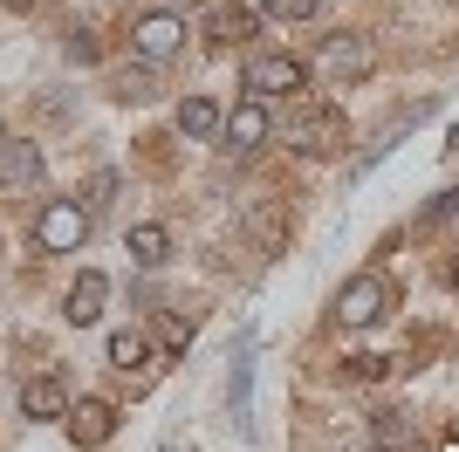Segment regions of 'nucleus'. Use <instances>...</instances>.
<instances>
[{"mask_svg": "<svg viewBox=\"0 0 459 452\" xmlns=\"http://www.w3.org/2000/svg\"><path fill=\"white\" fill-rule=\"evenodd\" d=\"M220 131H227V117H220L212 96H186V103H178V137L206 144V137H220Z\"/></svg>", "mask_w": 459, "mask_h": 452, "instance_id": "nucleus-11", "label": "nucleus"}, {"mask_svg": "<svg viewBox=\"0 0 459 452\" xmlns=\"http://www.w3.org/2000/svg\"><path fill=\"white\" fill-rule=\"evenodd\" d=\"M247 90H254V103L302 96V90H308V62H295V56H254V62H247Z\"/></svg>", "mask_w": 459, "mask_h": 452, "instance_id": "nucleus-4", "label": "nucleus"}, {"mask_svg": "<svg viewBox=\"0 0 459 452\" xmlns=\"http://www.w3.org/2000/svg\"><path fill=\"white\" fill-rule=\"evenodd\" d=\"M158 336L172 343V350H186V343H192V322H178V316H165V329H158Z\"/></svg>", "mask_w": 459, "mask_h": 452, "instance_id": "nucleus-18", "label": "nucleus"}, {"mask_svg": "<svg viewBox=\"0 0 459 452\" xmlns=\"http://www.w3.org/2000/svg\"><path fill=\"white\" fill-rule=\"evenodd\" d=\"M165 254H172V233H165V226H152V220L131 226V261H137V267H158Z\"/></svg>", "mask_w": 459, "mask_h": 452, "instance_id": "nucleus-15", "label": "nucleus"}, {"mask_svg": "<svg viewBox=\"0 0 459 452\" xmlns=\"http://www.w3.org/2000/svg\"><path fill=\"white\" fill-rule=\"evenodd\" d=\"M377 452H439L432 439L419 432V418H404V412H377Z\"/></svg>", "mask_w": 459, "mask_h": 452, "instance_id": "nucleus-9", "label": "nucleus"}, {"mask_svg": "<svg viewBox=\"0 0 459 452\" xmlns=\"http://www.w3.org/2000/svg\"><path fill=\"white\" fill-rule=\"evenodd\" d=\"M288 144L308 151V158H323V151L343 144V117L329 110V103H316V96H295V117H288Z\"/></svg>", "mask_w": 459, "mask_h": 452, "instance_id": "nucleus-1", "label": "nucleus"}, {"mask_svg": "<svg viewBox=\"0 0 459 452\" xmlns=\"http://www.w3.org/2000/svg\"><path fill=\"white\" fill-rule=\"evenodd\" d=\"M254 28H261V7H212V14H206L212 41H247Z\"/></svg>", "mask_w": 459, "mask_h": 452, "instance_id": "nucleus-14", "label": "nucleus"}, {"mask_svg": "<svg viewBox=\"0 0 459 452\" xmlns=\"http://www.w3.org/2000/svg\"><path fill=\"white\" fill-rule=\"evenodd\" d=\"M35 186H41V151L28 137H0V192L21 199V192H35Z\"/></svg>", "mask_w": 459, "mask_h": 452, "instance_id": "nucleus-7", "label": "nucleus"}, {"mask_svg": "<svg viewBox=\"0 0 459 452\" xmlns=\"http://www.w3.org/2000/svg\"><path fill=\"white\" fill-rule=\"evenodd\" d=\"M446 282H453V288H459V261H453V267H446Z\"/></svg>", "mask_w": 459, "mask_h": 452, "instance_id": "nucleus-19", "label": "nucleus"}, {"mask_svg": "<svg viewBox=\"0 0 459 452\" xmlns=\"http://www.w3.org/2000/svg\"><path fill=\"white\" fill-rule=\"evenodd\" d=\"M370 69H377V48H370L364 35H329L323 41V75L329 83H364Z\"/></svg>", "mask_w": 459, "mask_h": 452, "instance_id": "nucleus-6", "label": "nucleus"}, {"mask_svg": "<svg viewBox=\"0 0 459 452\" xmlns=\"http://www.w3.org/2000/svg\"><path fill=\"white\" fill-rule=\"evenodd\" d=\"M69 425H76V446H103V439L117 432V412L103 404V397H82L76 412H69Z\"/></svg>", "mask_w": 459, "mask_h": 452, "instance_id": "nucleus-13", "label": "nucleus"}, {"mask_svg": "<svg viewBox=\"0 0 459 452\" xmlns=\"http://www.w3.org/2000/svg\"><path fill=\"white\" fill-rule=\"evenodd\" d=\"M90 240V206H76V199H48L35 220V247L41 254H76V247Z\"/></svg>", "mask_w": 459, "mask_h": 452, "instance_id": "nucleus-2", "label": "nucleus"}, {"mask_svg": "<svg viewBox=\"0 0 459 452\" xmlns=\"http://www.w3.org/2000/svg\"><path fill=\"white\" fill-rule=\"evenodd\" d=\"M21 418H41V425H48V418H69V391H62L56 377H28V384H21Z\"/></svg>", "mask_w": 459, "mask_h": 452, "instance_id": "nucleus-10", "label": "nucleus"}, {"mask_svg": "<svg viewBox=\"0 0 459 452\" xmlns=\"http://www.w3.org/2000/svg\"><path fill=\"white\" fill-rule=\"evenodd\" d=\"M268 131H274V117H268V103H254V96H247V103H240V110L227 117V144L240 151V158L268 144Z\"/></svg>", "mask_w": 459, "mask_h": 452, "instance_id": "nucleus-8", "label": "nucleus"}, {"mask_svg": "<svg viewBox=\"0 0 459 452\" xmlns=\"http://www.w3.org/2000/svg\"><path fill=\"white\" fill-rule=\"evenodd\" d=\"M103 295H110V282H103V274L90 267V274H76V288H69V301H62V316H69V322L82 329V322H96V316H103Z\"/></svg>", "mask_w": 459, "mask_h": 452, "instance_id": "nucleus-12", "label": "nucleus"}, {"mask_svg": "<svg viewBox=\"0 0 459 452\" xmlns=\"http://www.w3.org/2000/svg\"><path fill=\"white\" fill-rule=\"evenodd\" d=\"M7 7H35V0H7Z\"/></svg>", "mask_w": 459, "mask_h": 452, "instance_id": "nucleus-20", "label": "nucleus"}, {"mask_svg": "<svg viewBox=\"0 0 459 452\" xmlns=\"http://www.w3.org/2000/svg\"><path fill=\"white\" fill-rule=\"evenodd\" d=\"M178 48H186V21L172 7H158V14H144L131 28V56H144V62H172Z\"/></svg>", "mask_w": 459, "mask_h": 452, "instance_id": "nucleus-5", "label": "nucleus"}, {"mask_svg": "<svg viewBox=\"0 0 459 452\" xmlns=\"http://www.w3.org/2000/svg\"><path fill=\"white\" fill-rule=\"evenodd\" d=\"M316 7H323V0H261V14H268V21H308Z\"/></svg>", "mask_w": 459, "mask_h": 452, "instance_id": "nucleus-17", "label": "nucleus"}, {"mask_svg": "<svg viewBox=\"0 0 459 452\" xmlns=\"http://www.w3.org/2000/svg\"><path fill=\"white\" fill-rule=\"evenodd\" d=\"M144 357H152V343L137 336V329H117V336H110V363H117V370H131V363H144Z\"/></svg>", "mask_w": 459, "mask_h": 452, "instance_id": "nucleus-16", "label": "nucleus"}, {"mask_svg": "<svg viewBox=\"0 0 459 452\" xmlns=\"http://www.w3.org/2000/svg\"><path fill=\"white\" fill-rule=\"evenodd\" d=\"M384 309H391V282H384V274H357V282L336 288V322H343V329H370Z\"/></svg>", "mask_w": 459, "mask_h": 452, "instance_id": "nucleus-3", "label": "nucleus"}]
</instances>
